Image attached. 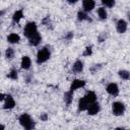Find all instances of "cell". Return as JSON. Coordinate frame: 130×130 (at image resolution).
<instances>
[{
  "mask_svg": "<svg viewBox=\"0 0 130 130\" xmlns=\"http://www.w3.org/2000/svg\"><path fill=\"white\" fill-rule=\"evenodd\" d=\"M72 36H73V35H72V32H69V34H68V35H67V36H66L65 38L69 40V39H71V38H72Z\"/></svg>",
  "mask_w": 130,
  "mask_h": 130,
  "instance_id": "27",
  "label": "cell"
},
{
  "mask_svg": "<svg viewBox=\"0 0 130 130\" xmlns=\"http://www.w3.org/2000/svg\"><path fill=\"white\" fill-rule=\"evenodd\" d=\"M86 110H87L88 115H95V114H98V112L100 111V105L94 102V103H92V104H89Z\"/></svg>",
  "mask_w": 130,
  "mask_h": 130,
  "instance_id": "5",
  "label": "cell"
},
{
  "mask_svg": "<svg viewBox=\"0 0 130 130\" xmlns=\"http://www.w3.org/2000/svg\"><path fill=\"white\" fill-rule=\"evenodd\" d=\"M1 14H2V11H0V16H1Z\"/></svg>",
  "mask_w": 130,
  "mask_h": 130,
  "instance_id": "31",
  "label": "cell"
},
{
  "mask_svg": "<svg viewBox=\"0 0 130 130\" xmlns=\"http://www.w3.org/2000/svg\"><path fill=\"white\" fill-rule=\"evenodd\" d=\"M15 106V102L11 95H7L5 99V104H4V109H12Z\"/></svg>",
  "mask_w": 130,
  "mask_h": 130,
  "instance_id": "10",
  "label": "cell"
},
{
  "mask_svg": "<svg viewBox=\"0 0 130 130\" xmlns=\"http://www.w3.org/2000/svg\"><path fill=\"white\" fill-rule=\"evenodd\" d=\"M47 118H48V117H47V115H46V114H43V115L41 116V119H42V120H44V121H45V120H47Z\"/></svg>",
  "mask_w": 130,
  "mask_h": 130,
  "instance_id": "26",
  "label": "cell"
},
{
  "mask_svg": "<svg viewBox=\"0 0 130 130\" xmlns=\"http://www.w3.org/2000/svg\"><path fill=\"white\" fill-rule=\"evenodd\" d=\"M72 93H73V91L69 90V91L65 92V94H64V100H65V103L67 105H69L71 103V101H72Z\"/></svg>",
  "mask_w": 130,
  "mask_h": 130,
  "instance_id": "18",
  "label": "cell"
},
{
  "mask_svg": "<svg viewBox=\"0 0 130 130\" xmlns=\"http://www.w3.org/2000/svg\"><path fill=\"white\" fill-rule=\"evenodd\" d=\"M82 5H83V8H84L85 11H90V10H92L94 8L95 3L92 0H84Z\"/></svg>",
  "mask_w": 130,
  "mask_h": 130,
  "instance_id": "11",
  "label": "cell"
},
{
  "mask_svg": "<svg viewBox=\"0 0 130 130\" xmlns=\"http://www.w3.org/2000/svg\"><path fill=\"white\" fill-rule=\"evenodd\" d=\"M13 55H14V51H13V49L8 48V49L6 50V57H7L8 59H11V58L13 57Z\"/></svg>",
  "mask_w": 130,
  "mask_h": 130,
  "instance_id": "23",
  "label": "cell"
},
{
  "mask_svg": "<svg viewBox=\"0 0 130 130\" xmlns=\"http://www.w3.org/2000/svg\"><path fill=\"white\" fill-rule=\"evenodd\" d=\"M37 32H38L37 31V25H36L35 22H28V23H26V25L24 27V30H23V34H24L25 37H27L29 39L31 36H34Z\"/></svg>",
  "mask_w": 130,
  "mask_h": 130,
  "instance_id": "3",
  "label": "cell"
},
{
  "mask_svg": "<svg viewBox=\"0 0 130 130\" xmlns=\"http://www.w3.org/2000/svg\"><path fill=\"white\" fill-rule=\"evenodd\" d=\"M119 75L122 79H128L129 78V72L126 71V70H121L119 71Z\"/></svg>",
  "mask_w": 130,
  "mask_h": 130,
  "instance_id": "20",
  "label": "cell"
},
{
  "mask_svg": "<svg viewBox=\"0 0 130 130\" xmlns=\"http://www.w3.org/2000/svg\"><path fill=\"white\" fill-rule=\"evenodd\" d=\"M22 16H23L22 11H21V10H17V11H16V12H14V14H13V21L18 22V21L22 18Z\"/></svg>",
  "mask_w": 130,
  "mask_h": 130,
  "instance_id": "17",
  "label": "cell"
},
{
  "mask_svg": "<svg viewBox=\"0 0 130 130\" xmlns=\"http://www.w3.org/2000/svg\"><path fill=\"white\" fill-rule=\"evenodd\" d=\"M83 69V63L81 61H76L73 64V71L75 72H81Z\"/></svg>",
  "mask_w": 130,
  "mask_h": 130,
  "instance_id": "16",
  "label": "cell"
},
{
  "mask_svg": "<svg viewBox=\"0 0 130 130\" xmlns=\"http://www.w3.org/2000/svg\"><path fill=\"white\" fill-rule=\"evenodd\" d=\"M19 40H20V38H19V36L17 34H10L7 37V41L9 43H11V44H16V43L19 42Z\"/></svg>",
  "mask_w": 130,
  "mask_h": 130,
  "instance_id": "13",
  "label": "cell"
},
{
  "mask_svg": "<svg viewBox=\"0 0 130 130\" xmlns=\"http://www.w3.org/2000/svg\"><path fill=\"white\" fill-rule=\"evenodd\" d=\"M98 14L102 19H106L107 18V11H106V9L104 7H100L98 9Z\"/></svg>",
  "mask_w": 130,
  "mask_h": 130,
  "instance_id": "19",
  "label": "cell"
},
{
  "mask_svg": "<svg viewBox=\"0 0 130 130\" xmlns=\"http://www.w3.org/2000/svg\"><path fill=\"white\" fill-rule=\"evenodd\" d=\"M107 91L112 95H117L119 93V88L116 83H110L107 86Z\"/></svg>",
  "mask_w": 130,
  "mask_h": 130,
  "instance_id": "7",
  "label": "cell"
},
{
  "mask_svg": "<svg viewBox=\"0 0 130 130\" xmlns=\"http://www.w3.org/2000/svg\"><path fill=\"white\" fill-rule=\"evenodd\" d=\"M50 51L47 49V48H43L42 50H40L38 52V55H37V62L40 64V63H43V62H46L49 58H50Z\"/></svg>",
  "mask_w": 130,
  "mask_h": 130,
  "instance_id": "2",
  "label": "cell"
},
{
  "mask_svg": "<svg viewBox=\"0 0 130 130\" xmlns=\"http://www.w3.org/2000/svg\"><path fill=\"white\" fill-rule=\"evenodd\" d=\"M0 130H4V126L2 124H0Z\"/></svg>",
  "mask_w": 130,
  "mask_h": 130,
  "instance_id": "29",
  "label": "cell"
},
{
  "mask_svg": "<svg viewBox=\"0 0 130 130\" xmlns=\"http://www.w3.org/2000/svg\"><path fill=\"white\" fill-rule=\"evenodd\" d=\"M84 85H85V81H84V80H81V79H75V80H73L72 83H71L70 90H71V91H74L75 89L80 88V87H82V86H84Z\"/></svg>",
  "mask_w": 130,
  "mask_h": 130,
  "instance_id": "6",
  "label": "cell"
},
{
  "mask_svg": "<svg viewBox=\"0 0 130 130\" xmlns=\"http://www.w3.org/2000/svg\"><path fill=\"white\" fill-rule=\"evenodd\" d=\"M126 29H127V22L124 19H120L117 22V30L120 34H123V32L126 31Z\"/></svg>",
  "mask_w": 130,
  "mask_h": 130,
  "instance_id": "8",
  "label": "cell"
},
{
  "mask_svg": "<svg viewBox=\"0 0 130 130\" xmlns=\"http://www.w3.org/2000/svg\"><path fill=\"white\" fill-rule=\"evenodd\" d=\"M28 40H29V44H30V45H32V46H38V45L41 43L42 37L40 36L39 32H37V34H35L34 36H31Z\"/></svg>",
  "mask_w": 130,
  "mask_h": 130,
  "instance_id": "9",
  "label": "cell"
},
{
  "mask_svg": "<svg viewBox=\"0 0 130 130\" xmlns=\"http://www.w3.org/2000/svg\"><path fill=\"white\" fill-rule=\"evenodd\" d=\"M19 123L21 124V126H23L25 130H32L35 127V122L27 114H22L19 117Z\"/></svg>",
  "mask_w": 130,
  "mask_h": 130,
  "instance_id": "1",
  "label": "cell"
},
{
  "mask_svg": "<svg viewBox=\"0 0 130 130\" xmlns=\"http://www.w3.org/2000/svg\"><path fill=\"white\" fill-rule=\"evenodd\" d=\"M116 130H124V129H122V128H117Z\"/></svg>",
  "mask_w": 130,
  "mask_h": 130,
  "instance_id": "30",
  "label": "cell"
},
{
  "mask_svg": "<svg viewBox=\"0 0 130 130\" xmlns=\"http://www.w3.org/2000/svg\"><path fill=\"white\" fill-rule=\"evenodd\" d=\"M112 110H113V114L116 116H120L123 115L124 111H125V106L123 103L120 102H115L112 106Z\"/></svg>",
  "mask_w": 130,
  "mask_h": 130,
  "instance_id": "4",
  "label": "cell"
},
{
  "mask_svg": "<svg viewBox=\"0 0 130 130\" xmlns=\"http://www.w3.org/2000/svg\"><path fill=\"white\" fill-rule=\"evenodd\" d=\"M102 2H103V4H105L108 7H112V6L115 5V1L114 0H103Z\"/></svg>",
  "mask_w": 130,
  "mask_h": 130,
  "instance_id": "22",
  "label": "cell"
},
{
  "mask_svg": "<svg viewBox=\"0 0 130 130\" xmlns=\"http://www.w3.org/2000/svg\"><path fill=\"white\" fill-rule=\"evenodd\" d=\"M91 54V47H87L86 49H85V52L83 53V55L84 56H88V55H90Z\"/></svg>",
  "mask_w": 130,
  "mask_h": 130,
  "instance_id": "25",
  "label": "cell"
},
{
  "mask_svg": "<svg viewBox=\"0 0 130 130\" xmlns=\"http://www.w3.org/2000/svg\"><path fill=\"white\" fill-rule=\"evenodd\" d=\"M84 100L86 101V103L89 105V104H92V103H94L95 102V99H96V96H95V93L94 92H92V91H88L84 96Z\"/></svg>",
  "mask_w": 130,
  "mask_h": 130,
  "instance_id": "12",
  "label": "cell"
},
{
  "mask_svg": "<svg viewBox=\"0 0 130 130\" xmlns=\"http://www.w3.org/2000/svg\"><path fill=\"white\" fill-rule=\"evenodd\" d=\"M77 16H78V19L79 20H84V19H88V17H87V15L83 12V11H79L78 13H77Z\"/></svg>",
  "mask_w": 130,
  "mask_h": 130,
  "instance_id": "21",
  "label": "cell"
},
{
  "mask_svg": "<svg viewBox=\"0 0 130 130\" xmlns=\"http://www.w3.org/2000/svg\"><path fill=\"white\" fill-rule=\"evenodd\" d=\"M8 77L11 78V79H16V78H17V71L14 70V69H12V70L10 71V73L8 74Z\"/></svg>",
  "mask_w": 130,
  "mask_h": 130,
  "instance_id": "24",
  "label": "cell"
},
{
  "mask_svg": "<svg viewBox=\"0 0 130 130\" xmlns=\"http://www.w3.org/2000/svg\"><path fill=\"white\" fill-rule=\"evenodd\" d=\"M21 67L23 69H28L30 67V59L27 56H23L21 59Z\"/></svg>",
  "mask_w": 130,
  "mask_h": 130,
  "instance_id": "14",
  "label": "cell"
},
{
  "mask_svg": "<svg viewBox=\"0 0 130 130\" xmlns=\"http://www.w3.org/2000/svg\"><path fill=\"white\" fill-rule=\"evenodd\" d=\"M5 99V95L3 94V93H0V101H2V100H4Z\"/></svg>",
  "mask_w": 130,
  "mask_h": 130,
  "instance_id": "28",
  "label": "cell"
},
{
  "mask_svg": "<svg viewBox=\"0 0 130 130\" xmlns=\"http://www.w3.org/2000/svg\"><path fill=\"white\" fill-rule=\"evenodd\" d=\"M87 107H88V104L86 103L84 98H81L79 100V102H78V109H79V111H84V110L87 109Z\"/></svg>",
  "mask_w": 130,
  "mask_h": 130,
  "instance_id": "15",
  "label": "cell"
}]
</instances>
